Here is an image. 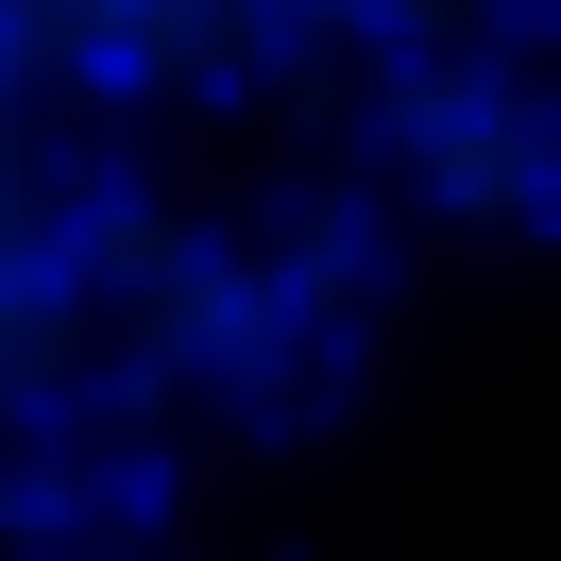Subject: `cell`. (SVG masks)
Here are the masks:
<instances>
[{
    "label": "cell",
    "mask_w": 561,
    "mask_h": 561,
    "mask_svg": "<svg viewBox=\"0 0 561 561\" xmlns=\"http://www.w3.org/2000/svg\"><path fill=\"white\" fill-rule=\"evenodd\" d=\"M221 18H239V0H0V103H51V119H69L85 85L205 69Z\"/></svg>",
    "instance_id": "6da1fadb"
}]
</instances>
